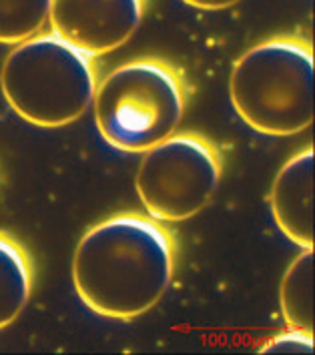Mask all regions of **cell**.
I'll return each instance as SVG.
<instances>
[{
  "mask_svg": "<svg viewBox=\"0 0 315 355\" xmlns=\"http://www.w3.org/2000/svg\"><path fill=\"white\" fill-rule=\"evenodd\" d=\"M175 261L177 243L165 225L143 213H119L93 225L76 245L74 289L94 313L130 321L163 300Z\"/></svg>",
  "mask_w": 315,
  "mask_h": 355,
  "instance_id": "obj_1",
  "label": "cell"
},
{
  "mask_svg": "<svg viewBox=\"0 0 315 355\" xmlns=\"http://www.w3.org/2000/svg\"><path fill=\"white\" fill-rule=\"evenodd\" d=\"M314 49L301 37H275L251 46L231 71L229 96L253 131L291 137L314 123Z\"/></svg>",
  "mask_w": 315,
  "mask_h": 355,
  "instance_id": "obj_2",
  "label": "cell"
},
{
  "mask_svg": "<svg viewBox=\"0 0 315 355\" xmlns=\"http://www.w3.org/2000/svg\"><path fill=\"white\" fill-rule=\"evenodd\" d=\"M93 56L44 33L15 44L0 71L10 109L40 129H60L91 109L96 91Z\"/></svg>",
  "mask_w": 315,
  "mask_h": 355,
  "instance_id": "obj_3",
  "label": "cell"
},
{
  "mask_svg": "<svg viewBox=\"0 0 315 355\" xmlns=\"http://www.w3.org/2000/svg\"><path fill=\"white\" fill-rule=\"evenodd\" d=\"M93 107L96 129L111 147L145 153L179 129L185 80L167 60L135 58L96 83Z\"/></svg>",
  "mask_w": 315,
  "mask_h": 355,
  "instance_id": "obj_4",
  "label": "cell"
},
{
  "mask_svg": "<svg viewBox=\"0 0 315 355\" xmlns=\"http://www.w3.org/2000/svg\"><path fill=\"white\" fill-rule=\"evenodd\" d=\"M223 155L199 132H175L143 153L135 187L147 215L181 223L209 205L219 189Z\"/></svg>",
  "mask_w": 315,
  "mask_h": 355,
  "instance_id": "obj_5",
  "label": "cell"
},
{
  "mask_svg": "<svg viewBox=\"0 0 315 355\" xmlns=\"http://www.w3.org/2000/svg\"><path fill=\"white\" fill-rule=\"evenodd\" d=\"M147 0H53L51 31L89 56H105L139 31Z\"/></svg>",
  "mask_w": 315,
  "mask_h": 355,
  "instance_id": "obj_6",
  "label": "cell"
},
{
  "mask_svg": "<svg viewBox=\"0 0 315 355\" xmlns=\"http://www.w3.org/2000/svg\"><path fill=\"white\" fill-rule=\"evenodd\" d=\"M271 211L283 235L301 249H314V147L293 155L271 187Z\"/></svg>",
  "mask_w": 315,
  "mask_h": 355,
  "instance_id": "obj_7",
  "label": "cell"
},
{
  "mask_svg": "<svg viewBox=\"0 0 315 355\" xmlns=\"http://www.w3.org/2000/svg\"><path fill=\"white\" fill-rule=\"evenodd\" d=\"M35 271L24 247L0 231V329L15 323L33 293Z\"/></svg>",
  "mask_w": 315,
  "mask_h": 355,
  "instance_id": "obj_8",
  "label": "cell"
},
{
  "mask_svg": "<svg viewBox=\"0 0 315 355\" xmlns=\"http://www.w3.org/2000/svg\"><path fill=\"white\" fill-rule=\"evenodd\" d=\"M314 249H303V253L285 271L279 301L281 313L287 327L299 329L305 334H314Z\"/></svg>",
  "mask_w": 315,
  "mask_h": 355,
  "instance_id": "obj_9",
  "label": "cell"
},
{
  "mask_svg": "<svg viewBox=\"0 0 315 355\" xmlns=\"http://www.w3.org/2000/svg\"><path fill=\"white\" fill-rule=\"evenodd\" d=\"M53 0H0V44H19L40 35Z\"/></svg>",
  "mask_w": 315,
  "mask_h": 355,
  "instance_id": "obj_10",
  "label": "cell"
},
{
  "mask_svg": "<svg viewBox=\"0 0 315 355\" xmlns=\"http://www.w3.org/2000/svg\"><path fill=\"white\" fill-rule=\"evenodd\" d=\"M314 352V334L299 329H287L283 334L269 337L259 347V354H312Z\"/></svg>",
  "mask_w": 315,
  "mask_h": 355,
  "instance_id": "obj_11",
  "label": "cell"
},
{
  "mask_svg": "<svg viewBox=\"0 0 315 355\" xmlns=\"http://www.w3.org/2000/svg\"><path fill=\"white\" fill-rule=\"evenodd\" d=\"M189 6L201 8V10H223L229 8L233 4H237L239 0H183Z\"/></svg>",
  "mask_w": 315,
  "mask_h": 355,
  "instance_id": "obj_12",
  "label": "cell"
}]
</instances>
